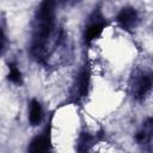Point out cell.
Returning a JSON list of instances; mask_svg holds the SVG:
<instances>
[{"mask_svg": "<svg viewBox=\"0 0 153 153\" xmlns=\"http://www.w3.org/2000/svg\"><path fill=\"white\" fill-rule=\"evenodd\" d=\"M117 22L126 29L135 26L137 22V13L133 7H123L117 16Z\"/></svg>", "mask_w": 153, "mask_h": 153, "instance_id": "obj_3", "label": "cell"}, {"mask_svg": "<svg viewBox=\"0 0 153 153\" xmlns=\"http://www.w3.org/2000/svg\"><path fill=\"white\" fill-rule=\"evenodd\" d=\"M54 25V2L43 1L37 11V29L33 37L32 51L39 55L44 50V45L53 31Z\"/></svg>", "mask_w": 153, "mask_h": 153, "instance_id": "obj_1", "label": "cell"}, {"mask_svg": "<svg viewBox=\"0 0 153 153\" xmlns=\"http://www.w3.org/2000/svg\"><path fill=\"white\" fill-rule=\"evenodd\" d=\"M104 26H105V22L104 20L92 22L86 27V31H85V42L86 43H90L91 41H93L94 38H97L100 35V32L103 31V27Z\"/></svg>", "mask_w": 153, "mask_h": 153, "instance_id": "obj_5", "label": "cell"}, {"mask_svg": "<svg viewBox=\"0 0 153 153\" xmlns=\"http://www.w3.org/2000/svg\"><path fill=\"white\" fill-rule=\"evenodd\" d=\"M146 136H147V134H146V131L143 130V131H140V133H137L136 134V140L137 141H140V142H142V141H145L146 140Z\"/></svg>", "mask_w": 153, "mask_h": 153, "instance_id": "obj_11", "label": "cell"}, {"mask_svg": "<svg viewBox=\"0 0 153 153\" xmlns=\"http://www.w3.org/2000/svg\"><path fill=\"white\" fill-rule=\"evenodd\" d=\"M7 78H8L10 81H12L17 85L22 84V74H20V72H19V69L17 68L16 65H13V63L10 65V73H8Z\"/></svg>", "mask_w": 153, "mask_h": 153, "instance_id": "obj_9", "label": "cell"}, {"mask_svg": "<svg viewBox=\"0 0 153 153\" xmlns=\"http://www.w3.org/2000/svg\"><path fill=\"white\" fill-rule=\"evenodd\" d=\"M50 151V140L48 133H44L39 136H36L29 147L27 153H49Z\"/></svg>", "mask_w": 153, "mask_h": 153, "instance_id": "obj_2", "label": "cell"}, {"mask_svg": "<svg viewBox=\"0 0 153 153\" xmlns=\"http://www.w3.org/2000/svg\"><path fill=\"white\" fill-rule=\"evenodd\" d=\"M29 118H30V123L32 126H37L42 120V108H41V104L36 99H32L30 103Z\"/></svg>", "mask_w": 153, "mask_h": 153, "instance_id": "obj_6", "label": "cell"}, {"mask_svg": "<svg viewBox=\"0 0 153 153\" xmlns=\"http://www.w3.org/2000/svg\"><path fill=\"white\" fill-rule=\"evenodd\" d=\"M93 136H91L87 133H82L78 141V153H86L88 148L92 146Z\"/></svg>", "mask_w": 153, "mask_h": 153, "instance_id": "obj_7", "label": "cell"}, {"mask_svg": "<svg viewBox=\"0 0 153 153\" xmlns=\"http://www.w3.org/2000/svg\"><path fill=\"white\" fill-rule=\"evenodd\" d=\"M4 45H5V36H4V32H2V30L0 27V54L4 50Z\"/></svg>", "mask_w": 153, "mask_h": 153, "instance_id": "obj_10", "label": "cell"}, {"mask_svg": "<svg viewBox=\"0 0 153 153\" xmlns=\"http://www.w3.org/2000/svg\"><path fill=\"white\" fill-rule=\"evenodd\" d=\"M152 86V80L149 75L142 74L135 82V97L136 98H142L145 94L151 90Z\"/></svg>", "mask_w": 153, "mask_h": 153, "instance_id": "obj_4", "label": "cell"}, {"mask_svg": "<svg viewBox=\"0 0 153 153\" xmlns=\"http://www.w3.org/2000/svg\"><path fill=\"white\" fill-rule=\"evenodd\" d=\"M88 84H90V72L88 68H84L79 76V92L81 96H85L87 93Z\"/></svg>", "mask_w": 153, "mask_h": 153, "instance_id": "obj_8", "label": "cell"}]
</instances>
